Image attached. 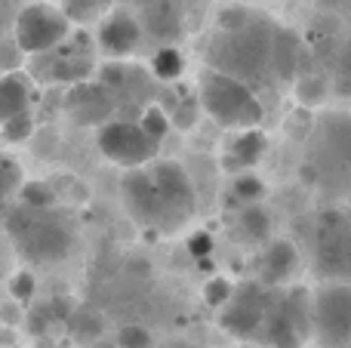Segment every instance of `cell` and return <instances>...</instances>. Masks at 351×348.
<instances>
[{
	"instance_id": "24",
	"label": "cell",
	"mask_w": 351,
	"mask_h": 348,
	"mask_svg": "<svg viewBox=\"0 0 351 348\" xmlns=\"http://www.w3.org/2000/svg\"><path fill=\"white\" fill-rule=\"evenodd\" d=\"M71 333L77 339H84V343H99V339H102V321L96 318V314L90 312V308H77V312L71 314Z\"/></svg>"
},
{
	"instance_id": "3",
	"label": "cell",
	"mask_w": 351,
	"mask_h": 348,
	"mask_svg": "<svg viewBox=\"0 0 351 348\" xmlns=\"http://www.w3.org/2000/svg\"><path fill=\"white\" fill-rule=\"evenodd\" d=\"M305 179L330 195L351 191V114L330 111L321 117L308 142Z\"/></svg>"
},
{
	"instance_id": "2",
	"label": "cell",
	"mask_w": 351,
	"mask_h": 348,
	"mask_svg": "<svg viewBox=\"0 0 351 348\" xmlns=\"http://www.w3.org/2000/svg\"><path fill=\"white\" fill-rule=\"evenodd\" d=\"M6 234L22 259L34 265L59 262L77 244V225L59 207H19L6 216Z\"/></svg>"
},
{
	"instance_id": "15",
	"label": "cell",
	"mask_w": 351,
	"mask_h": 348,
	"mask_svg": "<svg viewBox=\"0 0 351 348\" xmlns=\"http://www.w3.org/2000/svg\"><path fill=\"white\" fill-rule=\"evenodd\" d=\"M265 148H268L265 133H259V129H241V136H237L228 145V151L222 154V166L228 173H234V176L237 173H250L262 160Z\"/></svg>"
},
{
	"instance_id": "33",
	"label": "cell",
	"mask_w": 351,
	"mask_h": 348,
	"mask_svg": "<svg viewBox=\"0 0 351 348\" xmlns=\"http://www.w3.org/2000/svg\"><path fill=\"white\" fill-rule=\"evenodd\" d=\"M105 10V0H68V12L77 18H93Z\"/></svg>"
},
{
	"instance_id": "9",
	"label": "cell",
	"mask_w": 351,
	"mask_h": 348,
	"mask_svg": "<svg viewBox=\"0 0 351 348\" xmlns=\"http://www.w3.org/2000/svg\"><path fill=\"white\" fill-rule=\"evenodd\" d=\"M68 16L49 3H31L16 18V47L28 55H40L56 49L68 37Z\"/></svg>"
},
{
	"instance_id": "36",
	"label": "cell",
	"mask_w": 351,
	"mask_h": 348,
	"mask_svg": "<svg viewBox=\"0 0 351 348\" xmlns=\"http://www.w3.org/2000/svg\"><path fill=\"white\" fill-rule=\"evenodd\" d=\"M90 348H121L117 343H105V339H99V343H93Z\"/></svg>"
},
{
	"instance_id": "8",
	"label": "cell",
	"mask_w": 351,
	"mask_h": 348,
	"mask_svg": "<svg viewBox=\"0 0 351 348\" xmlns=\"http://www.w3.org/2000/svg\"><path fill=\"white\" fill-rule=\"evenodd\" d=\"M99 151L117 166L127 170H142L154 160L158 154V142L145 136V129L136 121H108L96 136Z\"/></svg>"
},
{
	"instance_id": "17",
	"label": "cell",
	"mask_w": 351,
	"mask_h": 348,
	"mask_svg": "<svg viewBox=\"0 0 351 348\" xmlns=\"http://www.w3.org/2000/svg\"><path fill=\"white\" fill-rule=\"evenodd\" d=\"M111 108H114V102H111L108 92L99 90V86H90V84H80L77 90H74V96L68 99V111H71L80 123H99V127H102V123H108Z\"/></svg>"
},
{
	"instance_id": "35",
	"label": "cell",
	"mask_w": 351,
	"mask_h": 348,
	"mask_svg": "<svg viewBox=\"0 0 351 348\" xmlns=\"http://www.w3.org/2000/svg\"><path fill=\"white\" fill-rule=\"evenodd\" d=\"M342 71H346V77L351 84V47H346V53H342Z\"/></svg>"
},
{
	"instance_id": "22",
	"label": "cell",
	"mask_w": 351,
	"mask_h": 348,
	"mask_svg": "<svg viewBox=\"0 0 351 348\" xmlns=\"http://www.w3.org/2000/svg\"><path fill=\"white\" fill-rule=\"evenodd\" d=\"M152 71H154V77H160V80H176L185 71V59H182V53L176 47H164L154 53Z\"/></svg>"
},
{
	"instance_id": "11",
	"label": "cell",
	"mask_w": 351,
	"mask_h": 348,
	"mask_svg": "<svg viewBox=\"0 0 351 348\" xmlns=\"http://www.w3.org/2000/svg\"><path fill=\"white\" fill-rule=\"evenodd\" d=\"M268 302H271V290H265L262 284L234 287L228 306L219 314V324H222L225 333H231L234 339H243V343L259 339L265 314H268Z\"/></svg>"
},
{
	"instance_id": "7",
	"label": "cell",
	"mask_w": 351,
	"mask_h": 348,
	"mask_svg": "<svg viewBox=\"0 0 351 348\" xmlns=\"http://www.w3.org/2000/svg\"><path fill=\"white\" fill-rule=\"evenodd\" d=\"M311 336L321 348H351V284H327L311 299Z\"/></svg>"
},
{
	"instance_id": "21",
	"label": "cell",
	"mask_w": 351,
	"mask_h": 348,
	"mask_svg": "<svg viewBox=\"0 0 351 348\" xmlns=\"http://www.w3.org/2000/svg\"><path fill=\"white\" fill-rule=\"evenodd\" d=\"M299 62H302V40L296 31L284 28L278 31V43H274V77L278 80H290L296 77Z\"/></svg>"
},
{
	"instance_id": "16",
	"label": "cell",
	"mask_w": 351,
	"mask_h": 348,
	"mask_svg": "<svg viewBox=\"0 0 351 348\" xmlns=\"http://www.w3.org/2000/svg\"><path fill=\"white\" fill-rule=\"evenodd\" d=\"M142 25L158 40H176L182 31L179 0H142Z\"/></svg>"
},
{
	"instance_id": "10",
	"label": "cell",
	"mask_w": 351,
	"mask_h": 348,
	"mask_svg": "<svg viewBox=\"0 0 351 348\" xmlns=\"http://www.w3.org/2000/svg\"><path fill=\"white\" fill-rule=\"evenodd\" d=\"M148 173H152V182L160 195L164 225L179 228L182 222L191 219L197 197H194V185L188 179L185 166H179L176 160H154V164H148Z\"/></svg>"
},
{
	"instance_id": "18",
	"label": "cell",
	"mask_w": 351,
	"mask_h": 348,
	"mask_svg": "<svg viewBox=\"0 0 351 348\" xmlns=\"http://www.w3.org/2000/svg\"><path fill=\"white\" fill-rule=\"evenodd\" d=\"M93 71V59L86 55V49L77 53H65L62 43L56 49H49L47 62V80H71V84H84Z\"/></svg>"
},
{
	"instance_id": "34",
	"label": "cell",
	"mask_w": 351,
	"mask_h": 348,
	"mask_svg": "<svg viewBox=\"0 0 351 348\" xmlns=\"http://www.w3.org/2000/svg\"><path fill=\"white\" fill-rule=\"evenodd\" d=\"M188 250H191V256H197V262H200V259H210V253H213V238H210L206 232L191 234V238H188Z\"/></svg>"
},
{
	"instance_id": "26",
	"label": "cell",
	"mask_w": 351,
	"mask_h": 348,
	"mask_svg": "<svg viewBox=\"0 0 351 348\" xmlns=\"http://www.w3.org/2000/svg\"><path fill=\"white\" fill-rule=\"evenodd\" d=\"M170 123L173 121L164 114V108H160V105H148V108L142 111V117H139V127L145 129V136H152L158 145H160V139L170 133Z\"/></svg>"
},
{
	"instance_id": "20",
	"label": "cell",
	"mask_w": 351,
	"mask_h": 348,
	"mask_svg": "<svg viewBox=\"0 0 351 348\" xmlns=\"http://www.w3.org/2000/svg\"><path fill=\"white\" fill-rule=\"evenodd\" d=\"M234 225H237V234H241L243 240H250V244H262V247H265L268 240H271V234H274V219H271V213H268L262 203L241 207Z\"/></svg>"
},
{
	"instance_id": "32",
	"label": "cell",
	"mask_w": 351,
	"mask_h": 348,
	"mask_svg": "<svg viewBox=\"0 0 351 348\" xmlns=\"http://www.w3.org/2000/svg\"><path fill=\"white\" fill-rule=\"evenodd\" d=\"M34 287H37V281L31 271H16L10 281V296L16 302H28L31 296H34Z\"/></svg>"
},
{
	"instance_id": "13",
	"label": "cell",
	"mask_w": 351,
	"mask_h": 348,
	"mask_svg": "<svg viewBox=\"0 0 351 348\" xmlns=\"http://www.w3.org/2000/svg\"><path fill=\"white\" fill-rule=\"evenodd\" d=\"M299 269V250L290 240L271 238L259 253V284L262 287H284Z\"/></svg>"
},
{
	"instance_id": "6",
	"label": "cell",
	"mask_w": 351,
	"mask_h": 348,
	"mask_svg": "<svg viewBox=\"0 0 351 348\" xmlns=\"http://www.w3.org/2000/svg\"><path fill=\"white\" fill-rule=\"evenodd\" d=\"M308 336H311V296L305 290H290L284 296L271 293L259 343L271 348H302Z\"/></svg>"
},
{
	"instance_id": "12",
	"label": "cell",
	"mask_w": 351,
	"mask_h": 348,
	"mask_svg": "<svg viewBox=\"0 0 351 348\" xmlns=\"http://www.w3.org/2000/svg\"><path fill=\"white\" fill-rule=\"evenodd\" d=\"M121 195H123V207L133 216L139 225H154V228H167L164 225V207H160V195L152 182L148 166L142 170H130L121 182Z\"/></svg>"
},
{
	"instance_id": "27",
	"label": "cell",
	"mask_w": 351,
	"mask_h": 348,
	"mask_svg": "<svg viewBox=\"0 0 351 348\" xmlns=\"http://www.w3.org/2000/svg\"><path fill=\"white\" fill-rule=\"evenodd\" d=\"M22 207H34V210L56 207V191L43 182H28L22 188Z\"/></svg>"
},
{
	"instance_id": "4",
	"label": "cell",
	"mask_w": 351,
	"mask_h": 348,
	"mask_svg": "<svg viewBox=\"0 0 351 348\" xmlns=\"http://www.w3.org/2000/svg\"><path fill=\"white\" fill-rule=\"evenodd\" d=\"M197 102L204 105V111L222 127L234 129H259L265 108H262L259 96L253 86L241 84V80L219 74L213 68H206L197 86Z\"/></svg>"
},
{
	"instance_id": "29",
	"label": "cell",
	"mask_w": 351,
	"mask_h": 348,
	"mask_svg": "<svg viewBox=\"0 0 351 348\" xmlns=\"http://www.w3.org/2000/svg\"><path fill=\"white\" fill-rule=\"evenodd\" d=\"M117 345H121V348H152L154 345V336H152V330H148V327L127 324V327H121Z\"/></svg>"
},
{
	"instance_id": "1",
	"label": "cell",
	"mask_w": 351,
	"mask_h": 348,
	"mask_svg": "<svg viewBox=\"0 0 351 348\" xmlns=\"http://www.w3.org/2000/svg\"><path fill=\"white\" fill-rule=\"evenodd\" d=\"M280 25L253 12L247 25L234 31H219L206 49L213 71L228 74L247 86H262L274 77V43Z\"/></svg>"
},
{
	"instance_id": "37",
	"label": "cell",
	"mask_w": 351,
	"mask_h": 348,
	"mask_svg": "<svg viewBox=\"0 0 351 348\" xmlns=\"http://www.w3.org/2000/svg\"><path fill=\"white\" fill-rule=\"evenodd\" d=\"M243 348H250V345H243Z\"/></svg>"
},
{
	"instance_id": "5",
	"label": "cell",
	"mask_w": 351,
	"mask_h": 348,
	"mask_svg": "<svg viewBox=\"0 0 351 348\" xmlns=\"http://www.w3.org/2000/svg\"><path fill=\"white\" fill-rule=\"evenodd\" d=\"M311 269L327 284H351V210L333 207L317 216Z\"/></svg>"
},
{
	"instance_id": "31",
	"label": "cell",
	"mask_w": 351,
	"mask_h": 348,
	"mask_svg": "<svg viewBox=\"0 0 351 348\" xmlns=\"http://www.w3.org/2000/svg\"><path fill=\"white\" fill-rule=\"evenodd\" d=\"M0 127H3V139L6 142H25L31 136V129H34V121H31V114L25 111V114L12 117V121L0 123Z\"/></svg>"
},
{
	"instance_id": "28",
	"label": "cell",
	"mask_w": 351,
	"mask_h": 348,
	"mask_svg": "<svg viewBox=\"0 0 351 348\" xmlns=\"http://www.w3.org/2000/svg\"><path fill=\"white\" fill-rule=\"evenodd\" d=\"M296 96L302 99L305 105H321L324 96H327V84L317 74H305V77L296 80Z\"/></svg>"
},
{
	"instance_id": "30",
	"label": "cell",
	"mask_w": 351,
	"mask_h": 348,
	"mask_svg": "<svg viewBox=\"0 0 351 348\" xmlns=\"http://www.w3.org/2000/svg\"><path fill=\"white\" fill-rule=\"evenodd\" d=\"M231 293H234V284H228L225 277H213V281H206V287H204V299L210 308H225L231 299Z\"/></svg>"
},
{
	"instance_id": "23",
	"label": "cell",
	"mask_w": 351,
	"mask_h": 348,
	"mask_svg": "<svg viewBox=\"0 0 351 348\" xmlns=\"http://www.w3.org/2000/svg\"><path fill=\"white\" fill-rule=\"evenodd\" d=\"M262 195H265V185L256 173H237L234 182H231V197L241 201V207H250V203H259Z\"/></svg>"
},
{
	"instance_id": "25",
	"label": "cell",
	"mask_w": 351,
	"mask_h": 348,
	"mask_svg": "<svg viewBox=\"0 0 351 348\" xmlns=\"http://www.w3.org/2000/svg\"><path fill=\"white\" fill-rule=\"evenodd\" d=\"M22 185V166L10 158V154H0V203H6Z\"/></svg>"
},
{
	"instance_id": "19",
	"label": "cell",
	"mask_w": 351,
	"mask_h": 348,
	"mask_svg": "<svg viewBox=\"0 0 351 348\" xmlns=\"http://www.w3.org/2000/svg\"><path fill=\"white\" fill-rule=\"evenodd\" d=\"M31 105V80L22 71H10L0 77V123L25 114Z\"/></svg>"
},
{
	"instance_id": "14",
	"label": "cell",
	"mask_w": 351,
	"mask_h": 348,
	"mask_svg": "<svg viewBox=\"0 0 351 348\" xmlns=\"http://www.w3.org/2000/svg\"><path fill=\"white\" fill-rule=\"evenodd\" d=\"M142 40V25L130 12H114L99 25V47L111 55H130Z\"/></svg>"
}]
</instances>
